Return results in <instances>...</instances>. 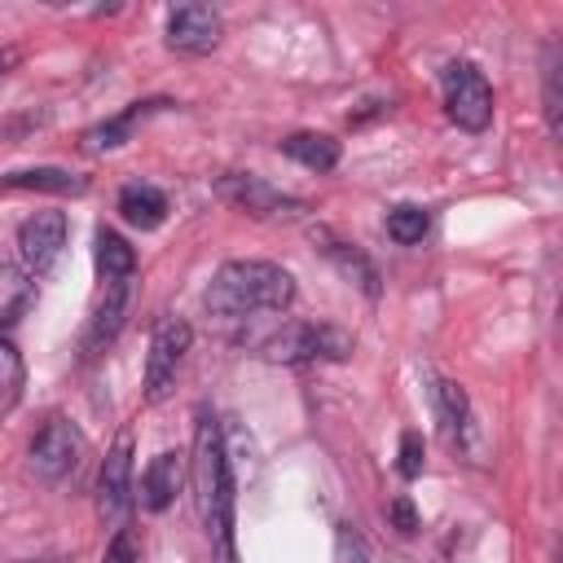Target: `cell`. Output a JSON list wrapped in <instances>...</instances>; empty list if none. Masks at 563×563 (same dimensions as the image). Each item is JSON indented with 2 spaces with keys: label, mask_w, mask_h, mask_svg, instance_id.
<instances>
[{
  "label": "cell",
  "mask_w": 563,
  "mask_h": 563,
  "mask_svg": "<svg viewBox=\"0 0 563 563\" xmlns=\"http://www.w3.org/2000/svg\"><path fill=\"white\" fill-rule=\"evenodd\" d=\"M387 515H391V523H396V532H418V515H413V501L409 497H396L391 506H387Z\"/></svg>",
  "instance_id": "cell-26"
},
{
  "label": "cell",
  "mask_w": 563,
  "mask_h": 563,
  "mask_svg": "<svg viewBox=\"0 0 563 563\" xmlns=\"http://www.w3.org/2000/svg\"><path fill=\"white\" fill-rule=\"evenodd\" d=\"M128 299H132V277H114V282H101V299L84 325V339H79V356L92 361L101 356L114 334L123 330V317H128Z\"/></svg>",
  "instance_id": "cell-10"
},
{
  "label": "cell",
  "mask_w": 563,
  "mask_h": 563,
  "mask_svg": "<svg viewBox=\"0 0 563 563\" xmlns=\"http://www.w3.org/2000/svg\"><path fill=\"white\" fill-rule=\"evenodd\" d=\"M427 229H431V216H427V207H418V202H396V207L387 211V238L400 242V246L422 242Z\"/></svg>",
  "instance_id": "cell-21"
},
{
  "label": "cell",
  "mask_w": 563,
  "mask_h": 563,
  "mask_svg": "<svg viewBox=\"0 0 563 563\" xmlns=\"http://www.w3.org/2000/svg\"><path fill=\"white\" fill-rule=\"evenodd\" d=\"M220 198H229L238 211H246V216H255V220H277V216H303V211H308L303 198L273 189L268 180H260V176H251V172H229V176H220Z\"/></svg>",
  "instance_id": "cell-7"
},
{
  "label": "cell",
  "mask_w": 563,
  "mask_h": 563,
  "mask_svg": "<svg viewBox=\"0 0 563 563\" xmlns=\"http://www.w3.org/2000/svg\"><path fill=\"white\" fill-rule=\"evenodd\" d=\"M22 383V356L9 339H0V396H13Z\"/></svg>",
  "instance_id": "cell-24"
},
{
  "label": "cell",
  "mask_w": 563,
  "mask_h": 563,
  "mask_svg": "<svg viewBox=\"0 0 563 563\" xmlns=\"http://www.w3.org/2000/svg\"><path fill=\"white\" fill-rule=\"evenodd\" d=\"M35 299V277L22 268V264H4L0 260V330L22 321V312L31 308Z\"/></svg>",
  "instance_id": "cell-18"
},
{
  "label": "cell",
  "mask_w": 563,
  "mask_h": 563,
  "mask_svg": "<svg viewBox=\"0 0 563 563\" xmlns=\"http://www.w3.org/2000/svg\"><path fill=\"white\" fill-rule=\"evenodd\" d=\"M92 242H97L92 255H97V277L101 282H114V277H132L136 273V251L128 246V238H119L114 229L101 224Z\"/></svg>",
  "instance_id": "cell-19"
},
{
  "label": "cell",
  "mask_w": 563,
  "mask_h": 563,
  "mask_svg": "<svg viewBox=\"0 0 563 563\" xmlns=\"http://www.w3.org/2000/svg\"><path fill=\"white\" fill-rule=\"evenodd\" d=\"M163 106H172V101H132L128 110H119L114 119H101V123H92L88 132H84V150L88 154H101V150H119L123 141H132V128L141 123V119H150L154 110H163Z\"/></svg>",
  "instance_id": "cell-12"
},
{
  "label": "cell",
  "mask_w": 563,
  "mask_h": 563,
  "mask_svg": "<svg viewBox=\"0 0 563 563\" xmlns=\"http://www.w3.org/2000/svg\"><path fill=\"white\" fill-rule=\"evenodd\" d=\"M0 189H40V194H84L88 180L66 172V167H26V172H9L0 176Z\"/></svg>",
  "instance_id": "cell-17"
},
{
  "label": "cell",
  "mask_w": 563,
  "mask_h": 563,
  "mask_svg": "<svg viewBox=\"0 0 563 563\" xmlns=\"http://www.w3.org/2000/svg\"><path fill=\"white\" fill-rule=\"evenodd\" d=\"M202 303L211 317L224 321H242L255 312H286L295 303V277L273 260H229L216 268Z\"/></svg>",
  "instance_id": "cell-2"
},
{
  "label": "cell",
  "mask_w": 563,
  "mask_h": 563,
  "mask_svg": "<svg viewBox=\"0 0 563 563\" xmlns=\"http://www.w3.org/2000/svg\"><path fill=\"white\" fill-rule=\"evenodd\" d=\"M194 501H198L207 537H216L220 545V559L238 563L233 554V466H229V449H224V435L211 409H198V422H194Z\"/></svg>",
  "instance_id": "cell-1"
},
{
  "label": "cell",
  "mask_w": 563,
  "mask_h": 563,
  "mask_svg": "<svg viewBox=\"0 0 563 563\" xmlns=\"http://www.w3.org/2000/svg\"><path fill=\"white\" fill-rule=\"evenodd\" d=\"M224 35V18L211 4H180L167 13V48L180 57H207Z\"/></svg>",
  "instance_id": "cell-9"
},
{
  "label": "cell",
  "mask_w": 563,
  "mask_h": 563,
  "mask_svg": "<svg viewBox=\"0 0 563 563\" xmlns=\"http://www.w3.org/2000/svg\"><path fill=\"white\" fill-rule=\"evenodd\" d=\"M13 66H18V48H0V79H4Z\"/></svg>",
  "instance_id": "cell-27"
},
{
  "label": "cell",
  "mask_w": 563,
  "mask_h": 563,
  "mask_svg": "<svg viewBox=\"0 0 563 563\" xmlns=\"http://www.w3.org/2000/svg\"><path fill=\"white\" fill-rule=\"evenodd\" d=\"M79 457H84V435H79V427L66 422V418H48V422L31 435V449H26V462H31V471H35L44 484H62L66 475H75Z\"/></svg>",
  "instance_id": "cell-6"
},
{
  "label": "cell",
  "mask_w": 563,
  "mask_h": 563,
  "mask_svg": "<svg viewBox=\"0 0 563 563\" xmlns=\"http://www.w3.org/2000/svg\"><path fill=\"white\" fill-rule=\"evenodd\" d=\"M189 343H194L189 321L163 317V321L154 325V334H150V356H145V405H158V400L172 391L176 369H180Z\"/></svg>",
  "instance_id": "cell-5"
},
{
  "label": "cell",
  "mask_w": 563,
  "mask_h": 563,
  "mask_svg": "<svg viewBox=\"0 0 563 563\" xmlns=\"http://www.w3.org/2000/svg\"><path fill=\"white\" fill-rule=\"evenodd\" d=\"M136 559H141V550H136L132 528H114V537H110V545H106L101 563H136Z\"/></svg>",
  "instance_id": "cell-25"
},
{
  "label": "cell",
  "mask_w": 563,
  "mask_h": 563,
  "mask_svg": "<svg viewBox=\"0 0 563 563\" xmlns=\"http://www.w3.org/2000/svg\"><path fill=\"white\" fill-rule=\"evenodd\" d=\"M277 150L286 158H295L299 167H308V172H330L339 163V141L325 136V132H290V136H282Z\"/></svg>",
  "instance_id": "cell-15"
},
{
  "label": "cell",
  "mask_w": 563,
  "mask_h": 563,
  "mask_svg": "<svg viewBox=\"0 0 563 563\" xmlns=\"http://www.w3.org/2000/svg\"><path fill=\"white\" fill-rule=\"evenodd\" d=\"M431 400H435V413H440V422H444L449 440H462V435H466V427H471V400H466V391H462L457 383L440 378V383L431 387Z\"/></svg>",
  "instance_id": "cell-20"
},
{
  "label": "cell",
  "mask_w": 563,
  "mask_h": 563,
  "mask_svg": "<svg viewBox=\"0 0 563 563\" xmlns=\"http://www.w3.org/2000/svg\"><path fill=\"white\" fill-rule=\"evenodd\" d=\"M128 506H132V440L119 435L101 462V475H97V515L110 528H123Z\"/></svg>",
  "instance_id": "cell-11"
},
{
  "label": "cell",
  "mask_w": 563,
  "mask_h": 563,
  "mask_svg": "<svg viewBox=\"0 0 563 563\" xmlns=\"http://www.w3.org/2000/svg\"><path fill=\"white\" fill-rule=\"evenodd\" d=\"M114 207H119V216L132 224V229H141V233H150V229H158L163 220H167V194L158 189V185H145V180H132V185H123L119 189V198H114Z\"/></svg>",
  "instance_id": "cell-13"
},
{
  "label": "cell",
  "mask_w": 563,
  "mask_h": 563,
  "mask_svg": "<svg viewBox=\"0 0 563 563\" xmlns=\"http://www.w3.org/2000/svg\"><path fill=\"white\" fill-rule=\"evenodd\" d=\"M352 334L343 325H330V321H295L268 339H260V356L268 361H286V365H299V361H347L352 356Z\"/></svg>",
  "instance_id": "cell-3"
},
{
  "label": "cell",
  "mask_w": 563,
  "mask_h": 563,
  "mask_svg": "<svg viewBox=\"0 0 563 563\" xmlns=\"http://www.w3.org/2000/svg\"><path fill=\"white\" fill-rule=\"evenodd\" d=\"M26 563H66V559H26Z\"/></svg>",
  "instance_id": "cell-28"
},
{
  "label": "cell",
  "mask_w": 563,
  "mask_h": 563,
  "mask_svg": "<svg viewBox=\"0 0 563 563\" xmlns=\"http://www.w3.org/2000/svg\"><path fill=\"white\" fill-rule=\"evenodd\" d=\"M176 493H180V457L172 449H163L141 471V506L150 515H158V510H167L176 501Z\"/></svg>",
  "instance_id": "cell-14"
},
{
  "label": "cell",
  "mask_w": 563,
  "mask_h": 563,
  "mask_svg": "<svg viewBox=\"0 0 563 563\" xmlns=\"http://www.w3.org/2000/svg\"><path fill=\"white\" fill-rule=\"evenodd\" d=\"M66 246V216L62 211H35L18 224V260L31 277H44Z\"/></svg>",
  "instance_id": "cell-8"
},
{
  "label": "cell",
  "mask_w": 563,
  "mask_h": 563,
  "mask_svg": "<svg viewBox=\"0 0 563 563\" xmlns=\"http://www.w3.org/2000/svg\"><path fill=\"white\" fill-rule=\"evenodd\" d=\"M321 238V251L330 255V264L347 277V282H356L361 290H365V299H378V268L356 251V246H347V242H334L330 233H317Z\"/></svg>",
  "instance_id": "cell-16"
},
{
  "label": "cell",
  "mask_w": 563,
  "mask_h": 563,
  "mask_svg": "<svg viewBox=\"0 0 563 563\" xmlns=\"http://www.w3.org/2000/svg\"><path fill=\"white\" fill-rule=\"evenodd\" d=\"M541 79H545V92H541L545 128H550V136H559V132H563V101H559V44L545 53V70H541Z\"/></svg>",
  "instance_id": "cell-22"
},
{
  "label": "cell",
  "mask_w": 563,
  "mask_h": 563,
  "mask_svg": "<svg viewBox=\"0 0 563 563\" xmlns=\"http://www.w3.org/2000/svg\"><path fill=\"white\" fill-rule=\"evenodd\" d=\"M422 462H427L422 435H418V431H400V453H396V471H400L405 479H418V475H422Z\"/></svg>",
  "instance_id": "cell-23"
},
{
  "label": "cell",
  "mask_w": 563,
  "mask_h": 563,
  "mask_svg": "<svg viewBox=\"0 0 563 563\" xmlns=\"http://www.w3.org/2000/svg\"><path fill=\"white\" fill-rule=\"evenodd\" d=\"M440 92H444V114L462 132H484L493 123V84L484 79L479 66H471V62H444Z\"/></svg>",
  "instance_id": "cell-4"
}]
</instances>
